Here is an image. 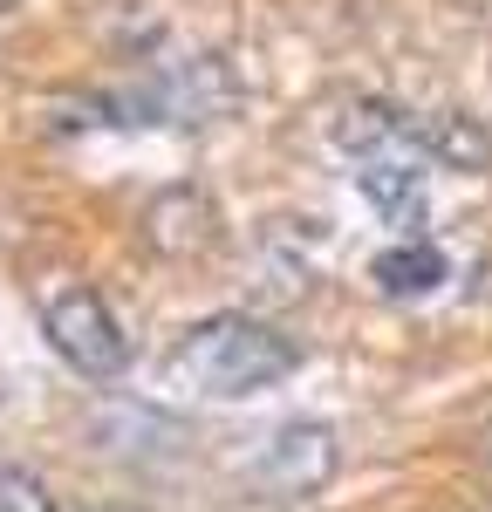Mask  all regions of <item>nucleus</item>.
I'll list each match as a JSON object with an SVG mask.
<instances>
[{
  "mask_svg": "<svg viewBox=\"0 0 492 512\" xmlns=\"http://www.w3.org/2000/svg\"><path fill=\"white\" fill-rule=\"evenodd\" d=\"M301 349L287 342L274 321L253 315H205L185 328V342L171 349V383L212 403H246V396L274 390L294 376Z\"/></svg>",
  "mask_w": 492,
  "mask_h": 512,
  "instance_id": "f257e3e1",
  "label": "nucleus"
},
{
  "mask_svg": "<svg viewBox=\"0 0 492 512\" xmlns=\"http://www.w3.org/2000/svg\"><path fill=\"white\" fill-rule=\"evenodd\" d=\"M41 335H48V349L62 355L76 376L89 383H110L130 369V335H123L117 308L96 294V287H62L55 301H48V315H41Z\"/></svg>",
  "mask_w": 492,
  "mask_h": 512,
  "instance_id": "f03ea898",
  "label": "nucleus"
},
{
  "mask_svg": "<svg viewBox=\"0 0 492 512\" xmlns=\"http://www.w3.org/2000/svg\"><path fill=\"white\" fill-rule=\"evenodd\" d=\"M328 472H335V431L328 424H287L260 458V478L274 492H315Z\"/></svg>",
  "mask_w": 492,
  "mask_h": 512,
  "instance_id": "7ed1b4c3",
  "label": "nucleus"
},
{
  "mask_svg": "<svg viewBox=\"0 0 492 512\" xmlns=\"http://www.w3.org/2000/svg\"><path fill=\"white\" fill-rule=\"evenodd\" d=\"M369 280L390 301H424V294H438L451 280V260H445V246H431V239H404V246H383L369 260Z\"/></svg>",
  "mask_w": 492,
  "mask_h": 512,
  "instance_id": "20e7f679",
  "label": "nucleus"
},
{
  "mask_svg": "<svg viewBox=\"0 0 492 512\" xmlns=\"http://www.w3.org/2000/svg\"><path fill=\"white\" fill-rule=\"evenodd\" d=\"M356 185H363V198L376 212L410 219V212H417V185H424V158H363Z\"/></svg>",
  "mask_w": 492,
  "mask_h": 512,
  "instance_id": "39448f33",
  "label": "nucleus"
},
{
  "mask_svg": "<svg viewBox=\"0 0 492 512\" xmlns=\"http://www.w3.org/2000/svg\"><path fill=\"white\" fill-rule=\"evenodd\" d=\"M0 512H55V492L21 465H0Z\"/></svg>",
  "mask_w": 492,
  "mask_h": 512,
  "instance_id": "423d86ee",
  "label": "nucleus"
},
{
  "mask_svg": "<svg viewBox=\"0 0 492 512\" xmlns=\"http://www.w3.org/2000/svg\"><path fill=\"white\" fill-rule=\"evenodd\" d=\"M96 512H123V506H96Z\"/></svg>",
  "mask_w": 492,
  "mask_h": 512,
  "instance_id": "0eeeda50",
  "label": "nucleus"
}]
</instances>
